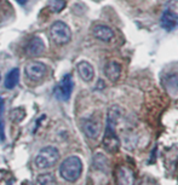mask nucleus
Instances as JSON below:
<instances>
[{
  "label": "nucleus",
  "instance_id": "nucleus-1",
  "mask_svg": "<svg viewBox=\"0 0 178 185\" xmlns=\"http://www.w3.org/2000/svg\"><path fill=\"white\" fill-rule=\"evenodd\" d=\"M81 172H83V162L78 156H69L61 163L59 174L67 182H77L81 175Z\"/></svg>",
  "mask_w": 178,
  "mask_h": 185
},
{
  "label": "nucleus",
  "instance_id": "nucleus-2",
  "mask_svg": "<svg viewBox=\"0 0 178 185\" xmlns=\"http://www.w3.org/2000/svg\"><path fill=\"white\" fill-rule=\"evenodd\" d=\"M59 160V151L55 146H45L38 153L35 157V166L38 168H50L53 167Z\"/></svg>",
  "mask_w": 178,
  "mask_h": 185
},
{
  "label": "nucleus",
  "instance_id": "nucleus-3",
  "mask_svg": "<svg viewBox=\"0 0 178 185\" xmlns=\"http://www.w3.org/2000/svg\"><path fill=\"white\" fill-rule=\"evenodd\" d=\"M50 36L52 41L57 45H66L72 39V30L62 21L55 22L50 28Z\"/></svg>",
  "mask_w": 178,
  "mask_h": 185
},
{
  "label": "nucleus",
  "instance_id": "nucleus-4",
  "mask_svg": "<svg viewBox=\"0 0 178 185\" xmlns=\"http://www.w3.org/2000/svg\"><path fill=\"white\" fill-rule=\"evenodd\" d=\"M24 73L26 76L30 79L32 81H40L43 80L44 76L47 73V67L43 62H38V61H33L27 63L24 67Z\"/></svg>",
  "mask_w": 178,
  "mask_h": 185
},
{
  "label": "nucleus",
  "instance_id": "nucleus-5",
  "mask_svg": "<svg viewBox=\"0 0 178 185\" xmlns=\"http://www.w3.org/2000/svg\"><path fill=\"white\" fill-rule=\"evenodd\" d=\"M73 79H72V75L70 74H67L63 76L61 84L55 88V94L58 99H62V100H68L70 98V94L73 91Z\"/></svg>",
  "mask_w": 178,
  "mask_h": 185
},
{
  "label": "nucleus",
  "instance_id": "nucleus-6",
  "mask_svg": "<svg viewBox=\"0 0 178 185\" xmlns=\"http://www.w3.org/2000/svg\"><path fill=\"white\" fill-rule=\"evenodd\" d=\"M102 145H103V148L108 153L118 151L120 148V140H119V137L115 133V129L106 127V132H104L103 140H102Z\"/></svg>",
  "mask_w": 178,
  "mask_h": 185
},
{
  "label": "nucleus",
  "instance_id": "nucleus-7",
  "mask_svg": "<svg viewBox=\"0 0 178 185\" xmlns=\"http://www.w3.org/2000/svg\"><path fill=\"white\" fill-rule=\"evenodd\" d=\"M116 185H135V173L126 166H119L115 169Z\"/></svg>",
  "mask_w": 178,
  "mask_h": 185
},
{
  "label": "nucleus",
  "instance_id": "nucleus-8",
  "mask_svg": "<svg viewBox=\"0 0 178 185\" xmlns=\"http://www.w3.org/2000/svg\"><path fill=\"white\" fill-rule=\"evenodd\" d=\"M45 52V44L39 36L32 38L26 46V53L30 57H38Z\"/></svg>",
  "mask_w": 178,
  "mask_h": 185
},
{
  "label": "nucleus",
  "instance_id": "nucleus-9",
  "mask_svg": "<svg viewBox=\"0 0 178 185\" xmlns=\"http://www.w3.org/2000/svg\"><path fill=\"white\" fill-rule=\"evenodd\" d=\"M92 35L104 43H109L114 38V32L110 27L104 24H96L92 28Z\"/></svg>",
  "mask_w": 178,
  "mask_h": 185
},
{
  "label": "nucleus",
  "instance_id": "nucleus-10",
  "mask_svg": "<svg viewBox=\"0 0 178 185\" xmlns=\"http://www.w3.org/2000/svg\"><path fill=\"white\" fill-rule=\"evenodd\" d=\"M81 127H83V131H84L85 135L91 139H96L101 133V123L96 120H92V119L84 120Z\"/></svg>",
  "mask_w": 178,
  "mask_h": 185
},
{
  "label": "nucleus",
  "instance_id": "nucleus-11",
  "mask_svg": "<svg viewBox=\"0 0 178 185\" xmlns=\"http://www.w3.org/2000/svg\"><path fill=\"white\" fill-rule=\"evenodd\" d=\"M104 74L109 81L116 82L121 76V65L115 61H109L104 65Z\"/></svg>",
  "mask_w": 178,
  "mask_h": 185
},
{
  "label": "nucleus",
  "instance_id": "nucleus-12",
  "mask_svg": "<svg viewBox=\"0 0 178 185\" xmlns=\"http://www.w3.org/2000/svg\"><path fill=\"white\" fill-rule=\"evenodd\" d=\"M162 85L165 87L166 92L168 96L173 98L178 97V75L172 74V75H167V76L162 80Z\"/></svg>",
  "mask_w": 178,
  "mask_h": 185
},
{
  "label": "nucleus",
  "instance_id": "nucleus-13",
  "mask_svg": "<svg viewBox=\"0 0 178 185\" xmlns=\"http://www.w3.org/2000/svg\"><path fill=\"white\" fill-rule=\"evenodd\" d=\"M121 116H122V109L119 105L110 107L108 110V116H107V127L115 129L116 125H118L121 119Z\"/></svg>",
  "mask_w": 178,
  "mask_h": 185
},
{
  "label": "nucleus",
  "instance_id": "nucleus-14",
  "mask_svg": "<svg viewBox=\"0 0 178 185\" xmlns=\"http://www.w3.org/2000/svg\"><path fill=\"white\" fill-rule=\"evenodd\" d=\"M77 68H78V73L80 75V78L83 79L84 81L90 82V81L93 80V78H95V69H93V67L88 63V62H86V61L80 62Z\"/></svg>",
  "mask_w": 178,
  "mask_h": 185
},
{
  "label": "nucleus",
  "instance_id": "nucleus-15",
  "mask_svg": "<svg viewBox=\"0 0 178 185\" xmlns=\"http://www.w3.org/2000/svg\"><path fill=\"white\" fill-rule=\"evenodd\" d=\"M18 81H19V70L17 68H15V69L10 70L9 74L6 75L5 81H4V86L8 88V90H12V88H15L17 86Z\"/></svg>",
  "mask_w": 178,
  "mask_h": 185
},
{
  "label": "nucleus",
  "instance_id": "nucleus-16",
  "mask_svg": "<svg viewBox=\"0 0 178 185\" xmlns=\"http://www.w3.org/2000/svg\"><path fill=\"white\" fill-rule=\"evenodd\" d=\"M167 16L173 18L175 21L178 19V0H168L165 6V11Z\"/></svg>",
  "mask_w": 178,
  "mask_h": 185
},
{
  "label": "nucleus",
  "instance_id": "nucleus-17",
  "mask_svg": "<svg viewBox=\"0 0 178 185\" xmlns=\"http://www.w3.org/2000/svg\"><path fill=\"white\" fill-rule=\"evenodd\" d=\"M93 166L95 168H97L99 171L107 172L108 169V160L103 154H96L93 157Z\"/></svg>",
  "mask_w": 178,
  "mask_h": 185
},
{
  "label": "nucleus",
  "instance_id": "nucleus-18",
  "mask_svg": "<svg viewBox=\"0 0 178 185\" xmlns=\"http://www.w3.org/2000/svg\"><path fill=\"white\" fill-rule=\"evenodd\" d=\"M37 185H56V179L51 173L40 174L37 178Z\"/></svg>",
  "mask_w": 178,
  "mask_h": 185
},
{
  "label": "nucleus",
  "instance_id": "nucleus-19",
  "mask_svg": "<svg viewBox=\"0 0 178 185\" xmlns=\"http://www.w3.org/2000/svg\"><path fill=\"white\" fill-rule=\"evenodd\" d=\"M66 0H50L49 1V8L52 12H61V11H63L64 8H66Z\"/></svg>",
  "mask_w": 178,
  "mask_h": 185
},
{
  "label": "nucleus",
  "instance_id": "nucleus-20",
  "mask_svg": "<svg viewBox=\"0 0 178 185\" xmlns=\"http://www.w3.org/2000/svg\"><path fill=\"white\" fill-rule=\"evenodd\" d=\"M10 118L12 121L15 122H21L26 118V110L24 108H15L10 113Z\"/></svg>",
  "mask_w": 178,
  "mask_h": 185
},
{
  "label": "nucleus",
  "instance_id": "nucleus-21",
  "mask_svg": "<svg viewBox=\"0 0 178 185\" xmlns=\"http://www.w3.org/2000/svg\"><path fill=\"white\" fill-rule=\"evenodd\" d=\"M161 25L164 27V28L166 29H172L175 28L176 25V21L173 18H171L170 16H167L165 12L162 13V17H161Z\"/></svg>",
  "mask_w": 178,
  "mask_h": 185
},
{
  "label": "nucleus",
  "instance_id": "nucleus-22",
  "mask_svg": "<svg viewBox=\"0 0 178 185\" xmlns=\"http://www.w3.org/2000/svg\"><path fill=\"white\" fill-rule=\"evenodd\" d=\"M141 185H159V183L152 177H144V179L141 182Z\"/></svg>",
  "mask_w": 178,
  "mask_h": 185
},
{
  "label": "nucleus",
  "instance_id": "nucleus-23",
  "mask_svg": "<svg viewBox=\"0 0 178 185\" xmlns=\"http://www.w3.org/2000/svg\"><path fill=\"white\" fill-rule=\"evenodd\" d=\"M5 140V123H4V119H0V142Z\"/></svg>",
  "mask_w": 178,
  "mask_h": 185
},
{
  "label": "nucleus",
  "instance_id": "nucleus-24",
  "mask_svg": "<svg viewBox=\"0 0 178 185\" xmlns=\"http://www.w3.org/2000/svg\"><path fill=\"white\" fill-rule=\"evenodd\" d=\"M4 108H5V105H4V99L0 97V119H1L3 115H4Z\"/></svg>",
  "mask_w": 178,
  "mask_h": 185
},
{
  "label": "nucleus",
  "instance_id": "nucleus-25",
  "mask_svg": "<svg viewBox=\"0 0 178 185\" xmlns=\"http://www.w3.org/2000/svg\"><path fill=\"white\" fill-rule=\"evenodd\" d=\"M16 1L19 4V5H24L27 3V0H16Z\"/></svg>",
  "mask_w": 178,
  "mask_h": 185
},
{
  "label": "nucleus",
  "instance_id": "nucleus-26",
  "mask_svg": "<svg viewBox=\"0 0 178 185\" xmlns=\"http://www.w3.org/2000/svg\"><path fill=\"white\" fill-rule=\"evenodd\" d=\"M29 185H32V184H29Z\"/></svg>",
  "mask_w": 178,
  "mask_h": 185
}]
</instances>
